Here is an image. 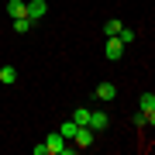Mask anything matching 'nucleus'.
Wrapping results in <instances>:
<instances>
[{
  "label": "nucleus",
  "mask_w": 155,
  "mask_h": 155,
  "mask_svg": "<svg viewBox=\"0 0 155 155\" xmlns=\"http://www.w3.org/2000/svg\"><path fill=\"white\" fill-rule=\"evenodd\" d=\"M93 93H97L100 100H114V97H117V86H114V83H100Z\"/></svg>",
  "instance_id": "nucleus-6"
},
{
  "label": "nucleus",
  "mask_w": 155,
  "mask_h": 155,
  "mask_svg": "<svg viewBox=\"0 0 155 155\" xmlns=\"http://www.w3.org/2000/svg\"><path fill=\"white\" fill-rule=\"evenodd\" d=\"M76 121H62V127H59V134H62V138H66V141H72V134H76Z\"/></svg>",
  "instance_id": "nucleus-8"
},
{
  "label": "nucleus",
  "mask_w": 155,
  "mask_h": 155,
  "mask_svg": "<svg viewBox=\"0 0 155 155\" xmlns=\"http://www.w3.org/2000/svg\"><path fill=\"white\" fill-rule=\"evenodd\" d=\"M31 28H35L31 17H14V31H21V35H24V31H31Z\"/></svg>",
  "instance_id": "nucleus-9"
},
{
  "label": "nucleus",
  "mask_w": 155,
  "mask_h": 155,
  "mask_svg": "<svg viewBox=\"0 0 155 155\" xmlns=\"http://www.w3.org/2000/svg\"><path fill=\"white\" fill-rule=\"evenodd\" d=\"M0 83L14 86V83H17V69H14V66H4V69H0Z\"/></svg>",
  "instance_id": "nucleus-7"
},
{
  "label": "nucleus",
  "mask_w": 155,
  "mask_h": 155,
  "mask_svg": "<svg viewBox=\"0 0 155 155\" xmlns=\"http://www.w3.org/2000/svg\"><path fill=\"white\" fill-rule=\"evenodd\" d=\"M138 107H141V114H145V121H155V93L148 90V93H141V100H138Z\"/></svg>",
  "instance_id": "nucleus-3"
},
{
  "label": "nucleus",
  "mask_w": 155,
  "mask_h": 155,
  "mask_svg": "<svg viewBox=\"0 0 155 155\" xmlns=\"http://www.w3.org/2000/svg\"><path fill=\"white\" fill-rule=\"evenodd\" d=\"M86 127H93V131H107V127H110V114H104V110H90Z\"/></svg>",
  "instance_id": "nucleus-2"
},
{
  "label": "nucleus",
  "mask_w": 155,
  "mask_h": 155,
  "mask_svg": "<svg viewBox=\"0 0 155 155\" xmlns=\"http://www.w3.org/2000/svg\"><path fill=\"white\" fill-rule=\"evenodd\" d=\"M117 38H121V41L127 45V41H134V38H138V35H134L131 28H121V31H117Z\"/></svg>",
  "instance_id": "nucleus-13"
},
{
  "label": "nucleus",
  "mask_w": 155,
  "mask_h": 155,
  "mask_svg": "<svg viewBox=\"0 0 155 155\" xmlns=\"http://www.w3.org/2000/svg\"><path fill=\"white\" fill-rule=\"evenodd\" d=\"M7 14L11 17H24V0H11L7 4Z\"/></svg>",
  "instance_id": "nucleus-10"
},
{
  "label": "nucleus",
  "mask_w": 155,
  "mask_h": 155,
  "mask_svg": "<svg viewBox=\"0 0 155 155\" xmlns=\"http://www.w3.org/2000/svg\"><path fill=\"white\" fill-rule=\"evenodd\" d=\"M62 148H66V138H62L59 131L45 138V152H52V155H62Z\"/></svg>",
  "instance_id": "nucleus-5"
},
{
  "label": "nucleus",
  "mask_w": 155,
  "mask_h": 155,
  "mask_svg": "<svg viewBox=\"0 0 155 155\" xmlns=\"http://www.w3.org/2000/svg\"><path fill=\"white\" fill-rule=\"evenodd\" d=\"M104 52H107V59H110V62H117V59L124 55V41L117 38V35H110V38H107V48H104Z\"/></svg>",
  "instance_id": "nucleus-4"
},
{
  "label": "nucleus",
  "mask_w": 155,
  "mask_h": 155,
  "mask_svg": "<svg viewBox=\"0 0 155 155\" xmlns=\"http://www.w3.org/2000/svg\"><path fill=\"white\" fill-rule=\"evenodd\" d=\"M72 121H76L79 127H83V124L90 121V107H79V110H72Z\"/></svg>",
  "instance_id": "nucleus-12"
},
{
  "label": "nucleus",
  "mask_w": 155,
  "mask_h": 155,
  "mask_svg": "<svg viewBox=\"0 0 155 155\" xmlns=\"http://www.w3.org/2000/svg\"><path fill=\"white\" fill-rule=\"evenodd\" d=\"M121 28H124V24L117 21V17H110V21L104 24V35H107V38H110V35H117V31H121Z\"/></svg>",
  "instance_id": "nucleus-11"
},
{
  "label": "nucleus",
  "mask_w": 155,
  "mask_h": 155,
  "mask_svg": "<svg viewBox=\"0 0 155 155\" xmlns=\"http://www.w3.org/2000/svg\"><path fill=\"white\" fill-rule=\"evenodd\" d=\"M45 14H48V4H45V0H31V4H24V17H31V21H41Z\"/></svg>",
  "instance_id": "nucleus-1"
}]
</instances>
